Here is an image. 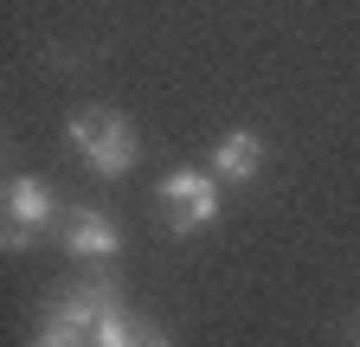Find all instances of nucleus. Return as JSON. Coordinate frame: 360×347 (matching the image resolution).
<instances>
[{"label": "nucleus", "mask_w": 360, "mask_h": 347, "mask_svg": "<svg viewBox=\"0 0 360 347\" xmlns=\"http://www.w3.org/2000/svg\"><path fill=\"white\" fill-rule=\"evenodd\" d=\"M257 167H264V136L232 129V136L212 142V181H251Z\"/></svg>", "instance_id": "39448f33"}, {"label": "nucleus", "mask_w": 360, "mask_h": 347, "mask_svg": "<svg viewBox=\"0 0 360 347\" xmlns=\"http://www.w3.org/2000/svg\"><path fill=\"white\" fill-rule=\"evenodd\" d=\"M135 347H167V334H155V328H142V341Z\"/></svg>", "instance_id": "1a4fd4ad"}, {"label": "nucleus", "mask_w": 360, "mask_h": 347, "mask_svg": "<svg viewBox=\"0 0 360 347\" xmlns=\"http://www.w3.org/2000/svg\"><path fill=\"white\" fill-rule=\"evenodd\" d=\"M135 341H142V322H135L129 309L103 315V322H97V334H90V347H135Z\"/></svg>", "instance_id": "0eeeda50"}, {"label": "nucleus", "mask_w": 360, "mask_h": 347, "mask_svg": "<svg viewBox=\"0 0 360 347\" xmlns=\"http://www.w3.org/2000/svg\"><path fill=\"white\" fill-rule=\"evenodd\" d=\"M354 347H360V328H354Z\"/></svg>", "instance_id": "9d476101"}, {"label": "nucleus", "mask_w": 360, "mask_h": 347, "mask_svg": "<svg viewBox=\"0 0 360 347\" xmlns=\"http://www.w3.org/2000/svg\"><path fill=\"white\" fill-rule=\"evenodd\" d=\"M52 219H58V199L45 181H32V174L7 181V251H32V238Z\"/></svg>", "instance_id": "7ed1b4c3"}, {"label": "nucleus", "mask_w": 360, "mask_h": 347, "mask_svg": "<svg viewBox=\"0 0 360 347\" xmlns=\"http://www.w3.org/2000/svg\"><path fill=\"white\" fill-rule=\"evenodd\" d=\"M161 212H167V225H174L180 238H187V232H200V225H212V219H219L212 174H200V167L167 174V181H161Z\"/></svg>", "instance_id": "f03ea898"}, {"label": "nucleus", "mask_w": 360, "mask_h": 347, "mask_svg": "<svg viewBox=\"0 0 360 347\" xmlns=\"http://www.w3.org/2000/svg\"><path fill=\"white\" fill-rule=\"evenodd\" d=\"M71 148H77V161H84L90 174H103V181L129 174L135 155H142L129 116H116V110H77V116H71Z\"/></svg>", "instance_id": "f257e3e1"}, {"label": "nucleus", "mask_w": 360, "mask_h": 347, "mask_svg": "<svg viewBox=\"0 0 360 347\" xmlns=\"http://www.w3.org/2000/svg\"><path fill=\"white\" fill-rule=\"evenodd\" d=\"M65 244H71L77 257H116V225L103 219V212L77 206L71 219H65Z\"/></svg>", "instance_id": "423d86ee"}, {"label": "nucleus", "mask_w": 360, "mask_h": 347, "mask_svg": "<svg viewBox=\"0 0 360 347\" xmlns=\"http://www.w3.org/2000/svg\"><path fill=\"white\" fill-rule=\"evenodd\" d=\"M122 302H116V283L110 277H84L77 289H65L58 302H52V322H65V328H77V334H97V322L103 315H116Z\"/></svg>", "instance_id": "20e7f679"}, {"label": "nucleus", "mask_w": 360, "mask_h": 347, "mask_svg": "<svg viewBox=\"0 0 360 347\" xmlns=\"http://www.w3.org/2000/svg\"><path fill=\"white\" fill-rule=\"evenodd\" d=\"M32 347H90V334H77V328H65V322L45 315V328H39V341H32Z\"/></svg>", "instance_id": "6e6552de"}]
</instances>
